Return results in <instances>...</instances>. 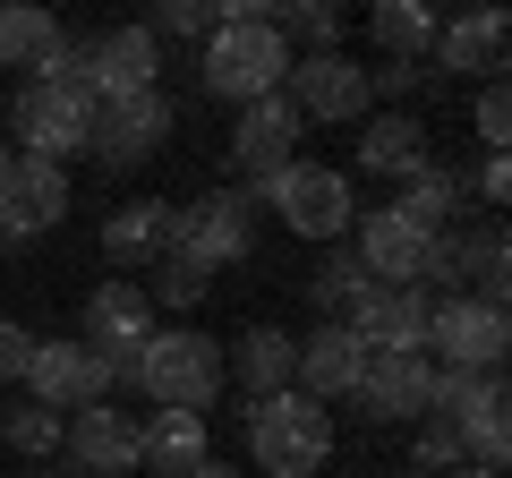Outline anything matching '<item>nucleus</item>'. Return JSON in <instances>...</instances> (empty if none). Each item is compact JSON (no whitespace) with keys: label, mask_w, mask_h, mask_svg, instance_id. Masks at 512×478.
<instances>
[{"label":"nucleus","mask_w":512,"mask_h":478,"mask_svg":"<svg viewBox=\"0 0 512 478\" xmlns=\"http://www.w3.org/2000/svg\"><path fill=\"white\" fill-rule=\"evenodd\" d=\"M282 77H291V43L274 35V9L214 18V35H205V86L222 103H265V94H282Z\"/></svg>","instance_id":"nucleus-1"},{"label":"nucleus","mask_w":512,"mask_h":478,"mask_svg":"<svg viewBox=\"0 0 512 478\" xmlns=\"http://www.w3.org/2000/svg\"><path fill=\"white\" fill-rule=\"evenodd\" d=\"M248 453L265 478H316L333 461V410L308 393H265L248 402Z\"/></svg>","instance_id":"nucleus-2"},{"label":"nucleus","mask_w":512,"mask_h":478,"mask_svg":"<svg viewBox=\"0 0 512 478\" xmlns=\"http://www.w3.org/2000/svg\"><path fill=\"white\" fill-rule=\"evenodd\" d=\"M137 385H146L154 410H214V393L231 385L222 376V342L197 325H171V333H146V350H137Z\"/></svg>","instance_id":"nucleus-3"},{"label":"nucleus","mask_w":512,"mask_h":478,"mask_svg":"<svg viewBox=\"0 0 512 478\" xmlns=\"http://www.w3.org/2000/svg\"><path fill=\"white\" fill-rule=\"evenodd\" d=\"M9 129H18L26 163H69V154H86L94 94L52 86V77H26V86H18V103H9Z\"/></svg>","instance_id":"nucleus-4"},{"label":"nucleus","mask_w":512,"mask_h":478,"mask_svg":"<svg viewBox=\"0 0 512 478\" xmlns=\"http://www.w3.org/2000/svg\"><path fill=\"white\" fill-rule=\"evenodd\" d=\"M265 205L282 214V231L316 239V248H333V239L359 222V197H350V180H342L333 163H308V154H299V163L282 171L274 188H265Z\"/></svg>","instance_id":"nucleus-5"},{"label":"nucleus","mask_w":512,"mask_h":478,"mask_svg":"<svg viewBox=\"0 0 512 478\" xmlns=\"http://www.w3.org/2000/svg\"><path fill=\"white\" fill-rule=\"evenodd\" d=\"M504 342H512L504 299H436L427 308V359L436 368L487 376V368H504Z\"/></svg>","instance_id":"nucleus-6"},{"label":"nucleus","mask_w":512,"mask_h":478,"mask_svg":"<svg viewBox=\"0 0 512 478\" xmlns=\"http://www.w3.org/2000/svg\"><path fill=\"white\" fill-rule=\"evenodd\" d=\"M146 333H154V299L137 291V282L111 274L103 291L86 299V333H77V342L111 368V393H120V385H137V350H146Z\"/></svg>","instance_id":"nucleus-7"},{"label":"nucleus","mask_w":512,"mask_h":478,"mask_svg":"<svg viewBox=\"0 0 512 478\" xmlns=\"http://www.w3.org/2000/svg\"><path fill=\"white\" fill-rule=\"evenodd\" d=\"M282 103L299 111V129L316 120H367V69L350 52H291V77H282Z\"/></svg>","instance_id":"nucleus-8"},{"label":"nucleus","mask_w":512,"mask_h":478,"mask_svg":"<svg viewBox=\"0 0 512 478\" xmlns=\"http://www.w3.org/2000/svg\"><path fill=\"white\" fill-rule=\"evenodd\" d=\"M427 393H436V359L427 350H367L350 402L376 427H410V419H427Z\"/></svg>","instance_id":"nucleus-9"},{"label":"nucleus","mask_w":512,"mask_h":478,"mask_svg":"<svg viewBox=\"0 0 512 478\" xmlns=\"http://www.w3.org/2000/svg\"><path fill=\"white\" fill-rule=\"evenodd\" d=\"M291 163H299V111L282 103V94L239 103V129H231V171H239V188H248V197H265Z\"/></svg>","instance_id":"nucleus-10"},{"label":"nucleus","mask_w":512,"mask_h":478,"mask_svg":"<svg viewBox=\"0 0 512 478\" xmlns=\"http://www.w3.org/2000/svg\"><path fill=\"white\" fill-rule=\"evenodd\" d=\"M350 257L367 265V282H393V291H419L427 265H436V231L402 214V205H367L359 214V248Z\"/></svg>","instance_id":"nucleus-11"},{"label":"nucleus","mask_w":512,"mask_h":478,"mask_svg":"<svg viewBox=\"0 0 512 478\" xmlns=\"http://www.w3.org/2000/svg\"><path fill=\"white\" fill-rule=\"evenodd\" d=\"M180 248L205 265V274L256 257V197H248V188H214V197L180 205Z\"/></svg>","instance_id":"nucleus-12"},{"label":"nucleus","mask_w":512,"mask_h":478,"mask_svg":"<svg viewBox=\"0 0 512 478\" xmlns=\"http://www.w3.org/2000/svg\"><path fill=\"white\" fill-rule=\"evenodd\" d=\"M171 137V103L163 94H128V103H94V129H86V154L120 180V171H137L154 146Z\"/></svg>","instance_id":"nucleus-13"},{"label":"nucleus","mask_w":512,"mask_h":478,"mask_svg":"<svg viewBox=\"0 0 512 478\" xmlns=\"http://www.w3.org/2000/svg\"><path fill=\"white\" fill-rule=\"evenodd\" d=\"M26 402H43V410H94V402H111V368L94 359L86 342H35V359H26Z\"/></svg>","instance_id":"nucleus-14"},{"label":"nucleus","mask_w":512,"mask_h":478,"mask_svg":"<svg viewBox=\"0 0 512 478\" xmlns=\"http://www.w3.org/2000/svg\"><path fill=\"white\" fill-rule=\"evenodd\" d=\"M69 222V171L60 163H9L0 171V239H43Z\"/></svg>","instance_id":"nucleus-15"},{"label":"nucleus","mask_w":512,"mask_h":478,"mask_svg":"<svg viewBox=\"0 0 512 478\" xmlns=\"http://www.w3.org/2000/svg\"><path fill=\"white\" fill-rule=\"evenodd\" d=\"M504 222H478V231H444L436 239V265H427V282H444L453 299H504Z\"/></svg>","instance_id":"nucleus-16"},{"label":"nucleus","mask_w":512,"mask_h":478,"mask_svg":"<svg viewBox=\"0 0 512 478\" xmlns=\"http://www.w3.org/2000/svg\"><path fill=\"white\" fill-rule=\"evenodd\" d=\"M154 69H163V43H154L146 26H111V35L86 43V86H94V103L154 94Z\"/></svg>","instance_id":"nucleus-17"},{"label":"nucleus","mask_w":512,"mask_h":478,"mask_svg":"<svg viewBox=\"0 0 512 478\" xmlns=\"http://www.w3.org/2000/svg\"><path fill=\"white\" fill-rule=\"evenodd\" d=\"M359 368H367V342L342 325V316H325V325L299 342V359H291V393H308V402H350Z\"/></svg>","instance_id":"nucleus-18"},{"label":"nucleus","mask_w":512,"mask_h":478,"mask_svg":"<svg viewBox=\"0 0 512 478\" xmlns=\"http://www.w3.org/2000/svg\"><path fill=\"white\" fill-rule=\"evenodd\" d=\"M60 453H69L86 478H128V470H137V419H120L111 402L69 410V427H60Z\"/></svg>","instance_id":"nucleus-19"},{"label":"nucleus","mask_w":512,"mask_h":478,"mask_svg":"<svg viewBox=\"0 0 512 478\" xmlns=\"http://www.w3.org/2000/svg\"><path fill=\"white\" fill-rule=\"evenodd\" d=\"M427 308H436L427 291H393V282H367L359 308H350L342 325L359 333L367 350H427Z\"/></svg>","instance_id":"nucleus-20"},{"label":"nucleus","mask_w":512,"mask_h":478,"mask_svg":"<svg viewBox=\"0 0 512 478\" xmlns=\"http://www.w3.org/2000/svg\"><path fill=\"white\" fill-rule=\"evenodd\" d=\"M171 248H180V205L171 197L111 205V222H103V257L111 265H163Z\"/></svg>","instance_id":"nucleus-21"},{"label":"nucleus","mask_w":512,"mask_h":478,"mask_svg":"<svg viewBox=\"0 0 512 478\" xmlns=\"http://www.w3.org/2000/svg\"><path fill=\"white\" fill-rule=\"evenodd\" d=\"M197 461H214V436H205L197 410H154V419L137 427V470H154V478H188Z\"/></svg>","instance_id":"nucleus-22"},{"label":"nucleus","mask_w":512,"mask_h":478,"mask_svg":"<svg viewBox=\"0 0 512 478\" xmlns=\"http://www.w3.org/2000/svg\"><path fill=\"white\" fill-rule=\"evenodd\" d=\"M291 359H299V342H291L282 325H248L239 342H222V376H239V385H248V402L291 393Z\"/></svg>","instance_id":"nucleus-23"},{"label":"nucleus","mask_w":512,"mask_h":478,"mask_svg":"<svg viewBox=\"0 0 512 478\" xmlns=\"http://www.w3.org/2000/svg\"><path fill=\"white\" fill-rule=\"evenodd\" d=\"M427 60H436V69H453V77H504V9H478V18L436 26Z\"/></svg>","instance_id":"nucleus-24"},{"label":"nucleus","mask_w":512,"mask_h":478,"mask_svg":"<svg viewBox=\"0 0 512 478\" xmlns=\"http://www.w3.org/2000/svg\"><path fill=\"white\" fill-rule=\"evenodd\" d=\"M359 171H384V180L427 171V120L419 111H376V120L359 129Z\"/></svg>","instance_id":"nucleus-25"},{"label":"nucleus","mask_w":512,"mask_h":478,"mask_svg":"<svg viewBox=\"0 0 512 478\" xmlns=\"http://www.w3.org/2000/svg\"><path fill=\"white\" fill-rule=\"evenodd\" d=\"M60 43H69V35H60L52 9H26V0H18V9H0V69L43 77V69L60 60Z\"/></svg>","instance_id":"nucleus-26"},{"label":"nucleus","mask_w":512,"mask_h":478,"mask_svg":"<svg viewBox=\"0 0 512 478\" xmlns=\"http://www.w3.org/2000/svg\"><path fill=\"white\" fill-rule=\"evenodd\" d=\"M461 205H470V180H461V171H444V163H427V171H410L402 180V214L419 222V231H453V214Z\"/></svg>","instance_id":"nucleus-27"},{"label":"nucleus","mask_w":512,"mask_h":478,"mask_svg":"<svg viewBox=\"0 0 512 478\" xmlns=\"http://www.w3.org/2000/svg\"><path fill=\"white\" fill-rule=\"evenodd\" d=\"M367 35H376L384 60H427V43H436V9H419V0H384L376 18H367Z\"/></svg>","instance_id":"nucleus-28"},{"label":"nucleus","mask_w":512,"mask_h":478,"mask_svg":"<svg viewBox=\"0 0 512 478\" xmlns=\"http://www.w3.org/2000/svg\"><path fill=\"white\" fill-rule=\"evenodd\" d=\"M274 35L282 43H308V52H342V9L333 0H291V9H274Z\"/></svg>","instance_id":"nucleus-29"},{"label":"nucleus","mask_w":512,"mask_h":478,"mask_svg":"<svg viewBox=\"0 0 512 478\" xmlns=\"http://www.w3.org/2000/svg\"><path fill=\"white\" fill-rule=\"evenodd\" d=\"M60 410H43V402H18L9 419H0V436H9V453H26V461H52L60 453Z\"/></svg>","instance_id":"nucleus-30"},{"label":"nucleus","mask_w":512,"mask_h":478,"mask_svg":"<svg viewBox=\"0 0 512 478\" xmlns=\"http://www.w3.org/2000/svg\"><path fill=\"white\" fill-rule=\"evenodd\" d=\"M359 291H367V265H359V257H342V248H325V274L308 282L316 316H350V308H359Z\"/></svg>","instance_id":"nucleus-31"},{"label":"nucleus","mask_w":512,"mask_h":478,"mask_svg":"<svg viewBox=\"0 0 512 478\" xmlns=\"http://www.w3.org/2000/svg\"><path fill=\"white\" fill-rule=\"evenodd\" d=\"M205 282H214V274H205V265L197 257H188V248H171V257L163 265H154V308H197V299H205Z\"/></svg>","instance_id":"nucleus-32"},{"label":"nucleus","mask_w":512,"mask_h":478,"mask_svg":"<svg viewBox=\"0 0 512 478\" xmlns=\"http://www.w3.org/2000/svg\"><path fill=\"white\" fill-rule=\"evenodd\" d=\"M478 137H487V154L512 146V94H504V77H487V94H478Z\"/></svg>","instance_id":"nucleus-33"},{"label":"nucleus","mask_w":512,"mask_h":478,"mask_svg":"<svg viewBox=\"0 0 512 478\" xmlns=\"http://www.w3.org/2000/svg\"><path fill=\"white\" fill-rule=\"evenodd\" d=\"M146 35H154V43H163V35H214V9H205V0H163Z\"/></svg>","instance_id":"nucleus-34"},{"label":"nucleus","mask_w":512,"mask_h":478,"mask_svg":"<svg viewBox=\"0 0 512 478\" xmlns=\"http://www.w3.org/2000/svg\"><path fill=\"white\" fill-rule=\"evenodd\" d=\"M419 470H461V427L419 419Z\"/></svg>","instance_id":"nucleus-35"},{"label":"nucleus","mask_w":512,"mask_h":478,"mask_svg":"<svg viewBox=\"0 0 512 478\" xmlns=\"http://www.w3.org/2000/svg\"><path fill=\"white\" fill-rule=\"evenodd\" d=\"M26 359H35V333L18 316H0V385H26Z\"/></svg>","instance_id":"nucleus-36"},{"label":"nucleus","mask_w":512,"mask_h":478,"mask_svg":"<svg viewBox=\"0 0 512 478\" xmlns=\"http://www.w3.org/2000/svg\"><path fill=\"white\" fill-rule=\"evenodd\" d=\"M470 197H478V205H504V197H512V163H504V154H487V163H478Z\"/></svg>","instance_id":"nucleus-37"},{"label":"nucleus","mask_w":512,"mask_h":478,"mask_svg":"<svg viewBox=\"0 0 512 478\" xmlns=\"http://www.w3.org/2000/svg\"><path fill=\"white\" fill-rule=\"evenodd\" d=\"M419 60H384V69H367V94H410V86H419Z\"/></svg>","instance_id":"nucleus-38"},{"label":"nucleus","mask_w":512,"mask_h":478,"mask_svg":"<svg viewBox=\"0 0 512 478\" xmlns=\"http://www.w3.org/2000/svg\"><path fill=\"white\" fill-rule=\"evenodd\" d=\"M188 478H239V470H231V461H197V470H188Z\"/></svg>","instance_id":"nucleus-39"},{"label":"nucleus","mask_w":512,"mask_h":478,"mask_svg":"<svg viewBox=\"0 0 512 478\" xmlns=\"http://www.w3.org/2000/svg\"><path fill=\"white\" fill-rule=\"evenodd\" d=\"M461 478H504V470H478V461H470V470H461Z\"/></svg>","instance_id":"nucleus-40"},{"label":"nucleus","mask_w":512,"mask_h":478,"mask_svg":"<svg viewBox=\"0 0 512 478\" xmlns=\"http://www.w3.org/2000/svg\"><path fill=\"white\" fill-rule=\"evenodd\" d=\"M9 163H18V154H9V146H0V171H9Z\"/></svg>","instance_id":"nucleus-41"},{"label":"nucleus","mask_w":512,"mask_h":478,"mask_svg":"<svg viewBox=\"0 0 512 478\" xmlns=\"http://www.w3.org/2000/svg\"><path fill=\"white\" fill-rule=\"evenodd\" d=\"M410 478H427V470H410Z\"/></svg>","instance_id":"nucleus-42"}]
</instances>
